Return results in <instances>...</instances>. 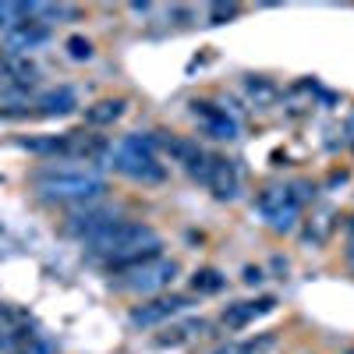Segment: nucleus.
<instances>
[{
	"label": "nucleus",
	"instance_id": "obj_1",
	"mask_svg": "<svg viewBox=\"0 0 354 354\" xmlns=\"http://www.w3.org/2000/svg\"><path fill=\"white\" fill-rule=\"evenodd\" d=\"M32 188L46 202H71V205H93L100 202L110 185L100 170V163H82V160H50L39 163L28 174Z\"/></svg>",
	"mask_w": 354,
	"mask_h": 354
},
{
	"label": "nucleus",
	"instance_id": "obj_2",
	"mask_svg": "<svg viewBox=\"0 0 354 354\" xmlns=\"http://www.w3.org/2000/svg\"><path fill=\"white\" fill-rule=\"evenodd\" d=\"M153 241H163L160 238V230L149 223V220H117L113 227L100 230L96 238H88L82 248L85 255L93 259V262H110L117 255H124V252H135L142 245H153Z\"/></svg>",
	"mask_w": 354,
	"mask_h": 354
},
{
	"label": "nucleus",
	"instance_id": "obj_3",
	"mask_svg": "<svg viewBox=\"0 0 354 354\" xmlns=\"http://www.w3.org/2000/svg\"><path fill=\"white\" fill-rule=\"evenodd\" d=\"M255 209L273 234H294L301 223V202L294 198L290 185H262L255 192Z\"/></svg>",
	"mask_w": 354,
	"mask_h": 354
},
{
	"label": "nucleus",
	"instance_id": "obj_4",
	"mask_svg": "<svg viewBox=\"0 0 354 354\" xmlns=\"http://www.w3.org/2000/svg\"><path fill=\"white\" fill-rule=\"evenodd\" d=\"M192 177H195L198 185L209 188L216 202H238V198L245 195L238 160H230V156H223V153H205L202 167H198Z\"/></svg>",
	"mask_w": 354,
	"mask_h": 354
},
{
	"label": "nucleus",
	"instance_id": "obj_5",
	"mask_svg": "<svg viewBox=\"0 0 354 354\" xmlns=\"http://www.w3.org/2000/svg\"><path fill=\"white\" fill-rule=\"evenodd\" d=\"M177 277H181V262L177 259H156V262L142 266V270H135V273H124L113 287L128 290V294H142V298H149V294L156 298V294L167 290Z\"/></svg>",
	"mask_w": 354,
	"mask_h": 354
},
{
	"label": "nucleus",
	"instance_id": "obj_6",
	"mask_svg": "<svg viewBox=\"0 0 354 354\" xmlns=\"http://www.w3.org/2000/svg\"><path fill=\"white\" fill-rule=\"evenodd\" d=\"M192 305H195L192 294H156V298L135 305L128 312V322L138 330H153V326H163V322H170L177 315H185Z\"/></svg>",
	"mask_w": 354,
	"mask_h": 354
},
{
	"label": "nucleus",
	"instance_id": "obj_7",
	"mask_svg": "<svg viewBox=\"0 0 354 354\" xmlns=\"http://www.w3.org/2000/svg\"><path fill=\"white\" fill-rule=\"evenodd\" d=\"M188 113L198 121V128L209 135V138H216V142H234L241 135V124H238V117L234 113H227V106H216L213 100H188Z\"/></svg>",
	"mask_w": 354,
	"mask_h": 354
},
{
	"label": "nucleus",
	"instance_id": "obj_8",
	"mask_svg": "<svg viewBox=\"0 0 354 354\" xmlns=\"http://www.w3.org/2000/svg\"><path fill=\"white\" fill-rule=\"evenodd\" d=\"M117 220H124L121 213H117V205H85V209H75L68 220H64V234L68 238H78L82 245L88 241V238H96L100 230H106V227H113Z\"/></svg>",
	"mask_w": 354,
	"mask_h": 354
},
{
	"label": "nucleus",
	"instance_id": "obj_9",
	"mask_svg": "<svg viewBox=\"0 0 354 354\" xmlns=\"http://www.w3.org/2000/svg\"><path fill=\"white\" fill-rule=\"evenodd\" d=\"M156 145H160V153H167L174 163H181L188 174H195L205 160V149L198 145V138L192 135H177V131H160L156 135Z\"/></svg>",
	"mask_w": 354,
	"mask_h": 354
},
{
	"label": "nucleus",
	"instance_id": "obj_10",
	"mask_svg": "<svg viewBox=\"0 0 354 354\" xmlns=\"http://www.w3.org/2000/svg\"><path fill=\"white\" fill-rule=\"evenodd\" d=\"M277 308V298L273 294H266V298H255V301H234L220 312V322H223V330H245L252 326V322L259 315H270Z\"/></svg>",
	"mask_w": 354,
	"mask_h": 354
},
{
	"label": "nucleus",
	"instance_id": "obj_11",
	"mask_svg": "<svg viewBox=\"0 0 354 354\" xmlns=\"http://www.w3.org/2000/svg\"><path fill=\"white\" fill-rule=\"evenodd\" d=\"M32 117H68L78 110V93L71 85H57V88H46L32 100Z\"/></svg>",
	"mask_w": 354,
	"mask_h": 354
},
{
	"label": "nucleus",
	"instance_id": "obj_12",
	"mask_svg": "<svg viewBox=\"0 0 354 354\" xmlns=\"http://www.w3.org/2000/svg\"><path fill=\"white\" fill-rule=\"evenodd\" d=\"M124 113H128V96H103V100H96L93 106L82 110V121H85L88 131H100V128L117 124Z\"/></svg>",
	"mask_w": 354,
	"mask_h": 354
},
{
	"label": "nucleus",
	"instance_id": "obj_13",
	"mask_svg": "<svg viewBox=\"0 0 354 354\" xmlns=\"http://www.w3.org/2000/svg\"><path fill=\"white\" fill-rule=\"evenodd\" d=\"M43 43H50V28L39 25V21H25V25L11 28V32H4V43H0V50L11 53V57H21L25 50H36V46H43Z\"/></svg>",
	"mask_w": 354,
	"mask_h": 354
},
{
	"label": "nucleus",
	"instance_id": "obj_14",
	"mask_svg": "<svg viewBox=\"0 0 354 354\" xmlns=\"http://www.w3.org/2000/svg\"><path fill=\"white\" fill-rule=\"evenodd\" d=\"M156 259H163V241H153V245H142L135 252H124V255H117V259H110L103 266H106V273L124 277V273H135V270H142V266H149Z\"/></svg>",
	"mask_w": 354,
	"mask_h": 354
},
{
	"label": "nucleus",
	"instance_id": "obj_15",
	"mask_svg": "<svg viewBox=\"0 0 354 354\" xmlns=\"http://www.w3.org/2000/svg\"><path fill=\"white\" fill-rule=\"evenodd\" d=\"M205 330H209V322H205V319H185V322H174V326H167V333H160L156 344H160V347H181L185 340H192L195 333L202 337Z\"/></svg>",
	"mask_w": 354,
	"mask_h": 354
},
{
	"label": "nucleus",
	"instance_id": "obj_16",
	"mask_svg": "<svg viewBox=\"0 0 354 354\" xmlns=\"http://www.w3.org/2000/svg\"><path fill=\"white\" fill-rule=\"evenodd\" d=\"M227 287V277L216 270V266H198V270L192 273V294H220Z\"/></svg>",
	"mask_w": 354,
	"mask_h": 354
},
{
	"label": "nucleus",
	"instance_id": "obj_17",
	"mask_svg": "<svg viewBox=\"0 0 354 354\" xmlns=\"http://www.w3.org/2000/svg\"><path fill=\"white\" fill-rule=\"evenodd\" d=\"M245 93H248V100L255 106H266V103H273L280 96V88H277L273 78H266V75H248L245 78Z\"/></svg>",
	"mask_w": 354,
	"mask_h": 354
},
{
	"label": "nucleus",
	"instance_id": "obj_18",
	"mask_svg": "<svg viewBox=\"0 0 354 354\" xmlns=\"http://www.w3.org/2000/svg\"><path fill=\"white\" fill-rule=\"evenodd\" d=\"M64 50H68L71 61H78V64H85V61H93V57H96V43L88 39V36H82V32L68 36L64 39Z\"/></svg>",
	"mask_w": 354,
	"mask_h": 354
},
{
	"label": "nucleus",
	"instance_id": "obj_19",
	"mask_svg": "<svg viewBox=\"0 0 354 354\" xmlns=\"http://www.w3.org/2000/svg\"><path fill=\"white\" fill-rule=\"evenodd\" d=\"M277 333H255V337H248V340H238V351L241 354H270L273 347H277Z\"/></svg>",
	"mask_w": 354,
	"mask_h": 354
},
{
	"label": "nucleus",
	"instance_id": "obj_20",
	"mask_svg": "<svg viewBox=\"0 0 354 354\" xmlns=\"http://www.w3.org/2000/svg\"><path fill=\"white\" fill-rule=\"evenodd\" d=\"M241 8L238 4H213V8H205V18H209V25H223L230 18H238Z\"/></svg>",
	"mask_w": 354,
	"mask_h": 354
},
{
	"label": "nucleus",
	"instance_id": "obj_21",
	"mask_svg": "<svg viewBox=\"0 0 354 354\" xmlns=\"http://www.w3.org/2000/svg\"><path fill=\"white\" fill-rule=\"evenodd\" d=\"M241 280H245L248 287H262V283H266V270H262V266H245Z\"/></svg>",
	"mask_w": 354,
	"mask_h": 354
},
{
	"label": "nucleus",
	"instance_id": "obj_22",
	"mask_svg": "<svg viewBox=\"0 0 354 354\" xmlns=\"http://www.w3.org/2000/svg\"><path fill=\"white\" fill-rule=\"evenodd\" d=\"M11 78V53L0 50V82H8Z\"/></svg>",
	"mask_w": 354,
	"mask_h": 354
},
{
	"label": "nucleus",
	"instance_id": "obj_23",
	"mask_svg": "<svg viewBox=\"0 0 354 354\" xmlns=\"http://www.w3.org/2000/svg\"><path fill=\"white\" fill-rule=\"evenodd\" d=\"M337 185H347V170H333V174H330L326 188H337Z\"/></svg>",
	"mask_w": 354,
	"mask_h": 354
},
{
	"label": "nucleus",
	"instance_id": "obj_24",
	"mask_svg": "<svg viewBox=\"0 0 354 354\" xmlns=\"http://www.w3.org/2000/svg\"><path fill=\"white\" fill-rule=\"evenodd\" d=\"M209 354H241V351H238V340H230V344H220V347L209 351Z\"/></svg>",
	"mask_w": 354,
	"mask_h": 354
},
{
	"label": "nucleus",
	"instance_id": "obj_25",
	"mask_svg": "<svg viewBox=\"0 0 354 354\" xmlns=\"http://www.w3.org/2000/svg\"><path fill=\"white\" fill-rule=\"evenodd\" d=\"M344 262L354 270V238H351V241H347V248H344Z\"/></svg>",
	"mask_w": 354,
	"mask_h": 354
},
{
	"label": "nucleus",
	"instance_id": "obj_26",
	"mask_svg": "<svg viewBox=\"0 0 354 354\" xmlns=\"http://www.w3.org/2000/svg\"><path fill=\"white\" fill-rule=\"evenodd\" d=\"M347 135L354 138V113H351V121H347Z\"/></svg>",
	"mask_w": 354,
	"mask_h": 354
}]
</instances>
